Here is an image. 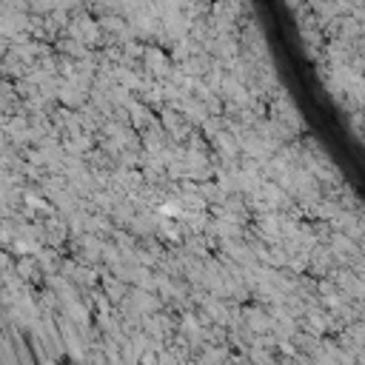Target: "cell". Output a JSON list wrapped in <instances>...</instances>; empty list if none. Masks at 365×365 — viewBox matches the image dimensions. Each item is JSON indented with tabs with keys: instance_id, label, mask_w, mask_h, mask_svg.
<instances>
[{
	"instance_id": "obj_1",
	"label": "cell",
	"mask_w": 365,
	"mask_h": 365,
	"mask_svg": "<svg viewBox=\"0 0 365 365\" xmlns=\"http://www.w3.org/2000/svg\"><path fill=\"white\" fill-rule=\"evenodd\" d=\"M143 66L148 68L151 77H157L160 83H163V80L169 77V71H171L174 63H171V57L166 55L160 46H146V49H143Z\"/></svg>"
},
{
	"instance_id": "obj_2",
	"label": "cell",
	"mask_w": 365,
	"mask_h": 365,
	"mask_svg": "<svg viewBox=\"0 0 365 365\" xmlns=\"http://www.w3.org/2000/svg\"><path fill=\"white\" fill-rule=\"evenodd\" d=\"M103 288H106V300L109 303H123L125 294H128V285L120 283V280H114L112 274H103Z\"/></svg>"
}]
</instances>
